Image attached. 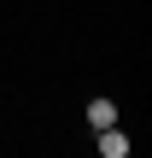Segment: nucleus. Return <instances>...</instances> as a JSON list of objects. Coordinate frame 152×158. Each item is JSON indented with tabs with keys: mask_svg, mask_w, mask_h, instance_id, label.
Returning a JSON list of instances; mask_svg holds the SVG:
<instances>
[{
	"mask_svg": "<svg viewBox=\"0 0 152 158\" xmlns=\"http://www.w3.org/2000/svg\"><path fill=\"white\" fill-rule=\"evenodd\" d=\"M94 147H100V158H129L135 152V141H129L117 123H111V129H94Z\"/></svg>",
	"mask_w": 152,
	"mask_h": 158,
	"instance_id": "nucleus-1",
	"label": "nucleus"
},
{
	"mask_svg": "<svg viewBox=\"0 0 152 158\" xmlns=\"http://www.w3.org/2000/svg\"><path fill=\"white\" fill-rule=\"evenodd\" d=\"M82 123H88V129H111V123H117V100L94 94V100H88V111H82Z\"/></svg>",
	"mask_w": 152,
	"mask_h": 158,
	"instance_id": "nucleus-2",
	"label": "nucleus"
}]
</instances>
